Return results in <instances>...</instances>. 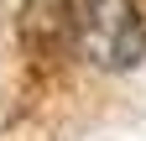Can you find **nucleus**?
Returning <instances> with one entry per match:
<instances>
[{"label": "nucleus", "mask_w": 146, "mask_h": 141, "mask_svg": "<svg viewBox=\"0 0 146 141\" xmlns=\"http://www.w3.org/2000/svg\"><path fill=\"white\" fill-rule=\"evenodd\" d=\"M68 5V31L84 63L104 73H125L146 58V16L141 0H63Z\"/></svg>", "instance_id": "obj_1"}]
</instances>
